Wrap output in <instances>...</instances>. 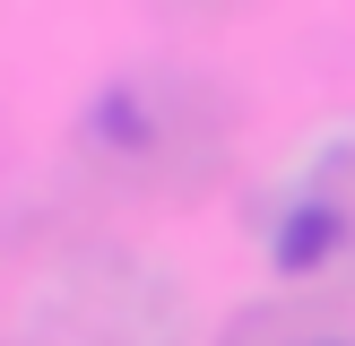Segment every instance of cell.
I'll return each mask as SVG.
<instances>
[{"label":"cell","instance_id":"6da1fadb","mask_svg":"<svg viewBox=\"0 0 355 346\" xmlns=\"http://www.w3.org/2000/svg\"><path fill=\"white\" fill-rule=\"evenodd\" d=\"M329 251H338V217L329 208H295L286 234H277V268H321Z\"/></svg>","mask_w":355,"mask_h":346}]
</instances>
